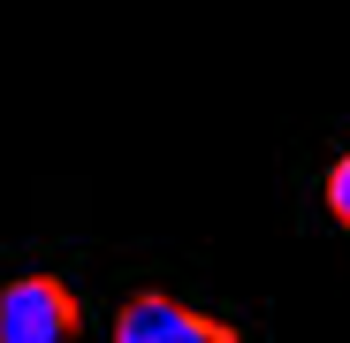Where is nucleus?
<instances>
[{
    "label": "nucleus",
    "instance_id": "obj_2",
    "mask_svg": "<svg viewBox=\"0 0 350 343\" xmlns=\"http://www.w3.org/2000/svg\"><path fill=\"white\" fill-rule=\"evenodd\" d=\"M114 343H237V335L206 313H191V305H175L167 290H137L114 313Z\"/></svg>",
    "mask_w": 350,
    "mask_h": 343
},
{
    "label": "nucleus",
    "instance_id": "obj_1",
    "mask_svg": "<svg viewBox=\"0 0 350 343\" xmlns=\"http://www.w3.org/2000/svg\"><path fill=\"white\" fill-rule=\"evenodd\" d=\"M69 335H77V290L62 275L0 282V343H69Z\"/></svg>",
    "mask_w": 350,
    "mask_h": 343
},
{
    "label": "nucleus",
    "instance_id": "obj_3",
    "mask_svg": "<svg viewBox=\"0 0 350 343\" xmlns=\"http://www.w3.org/2000/svg\"><path fill=\"white\" fill-rule=\"evenodd\" d=\"M327 214H335V221L350 229V153H342V160L327 168Z\"/></svg>",
    "mask_w": 350,
    "mask_h": 343
}]
</instances>
